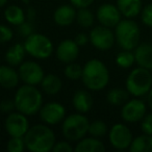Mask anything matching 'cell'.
<instances>
[{
  "mask_svg": "<svg viewBox=\"0 0 152 152\" xmlns=\"http://www.w3.org/2000/svg\"><path fill=\"white\" fill-rule=\"evenodd\" d=\"M26 149L30 152H49L56 142L52 129L47 124H36L30 126L24 135Z\"/></svg>",
  "mask_w": 152,
  "mask_h": 152,
  "instance_id": "6da1fadb",
  "label": "cell"
},
{
  "mask_svg": "<svg viewBox=\"0 0 152 152\" xmlns=\"http://www.w3.org/2000/svg\"><path fill=\"white\" fill-rule=\"evenodd\" d=\"M81 80L88 90L101 91L110 83V71L103 61L92 58L83 66Z\"/></svg>",
  "mask_w": 152,
  "mask_h": 152,
  "instance_id": "7a4b0ae2",
  "label": "cell"
},
{
  "mask_svg": "<svg viewBox=\"0 0 152 152\" xmlns=\"http://www.w3.org/2000/svg\"><path fill=\"white\" fill-rule=\"evenodd\" d=\"M14 101L16 110L26 116H32L40 112L43 105V95L36 86L24 83L16 91Z\"/></svg>",
  "mask_w": 152,
  "mask_h": 152,
  "instance_id": "3957f363",
  "label": "cell"
},
{
  "mask_svg": "<svg viewBox=\"0 0 152 152\" xmlns=\"http://www.w3.org/2000/svg\"><path fill=\"white\" fill-rule=\"evenodd\" d=\"M116 42L124 50H133L140 44L141 29L135 21L123 19L115 27Z\"/></svg>",
  "mask_w": 152,
  "mask_h": 152,
  "instance_id": "277c9868",
  "label": "cell"
},
{
  "mask_svg": "<svg viewBox=\"0 0 152 152\" xmlns=\"http://www.w3.org/2000/svg\"><path fill=\"white\" fill-rule=\"evenodd\" d=\"M90 121L85 114L75 113L66 117L61 124V133L69 142H78L89 133Z\"/></svg>",
  "mask_w": 152,
  "mask_h": 152,
  "instance_id": "5b68a950",
  "label": "cell"
},
{
  "mask_svg": "<svg viewBox=\"0 0 152 152\" xmlns=\"http://www.w3.org/2000/svg\"><path fill=\"white\" fill-rule=\"evenodd\" d=\"M126 90L133 97L147 95L152 88L151 71L143 67H137L128 74L126 78Z\"/></svg>",
  "mask_w": 152,
  "mask_h": 152,
  "instance_id": "8992f818",
  "label": "cell"
},
{
  "mask_svg": "<svg viewBox=\"0 0 152 152\" xmlns=\"http://www.w3.org/2000/svg\"><path fill=\"white\" fill-rule=\"evenodd\" d=\"M26 53L37 59H45L53 53V44L47 36L34 32L23 43Z\"/></svg>",
  "mask_w": 152,
  "mask_h": 152,
  "instance_id": "52a82bcc",
  "label": "cell"
},
{
  "mask_svg": "<svg viewBox=\"0 0 152 152\" xmlns=\"http://www.w3.org/2000/svg\"><path fill=\"white\" fill-rule=\"evenodd\" d=\"M89 37L91 44L96 49L102 51L110 50L116 42L115 32H113L110 27H106L101 24L92 28Z\"/></svg>",
  "mask_w": 152,
  "mask_h": 152,
  "instance_id": "ba28073f",
  "label": "cell"
},
{
  "mask_svg": "<svg viewBox=\"0 0 152 152\" xmlns=\"http://www.w3.org/2000/svg\"><path fill=\"white\" fill-rule=\"evenodd\" d=\"M133 137L131 130L128 128V126L122 123H117L113 125L108 131L110 144L117 150L129 149Z\"/></svg>",
  "mask_w": 152,
  "mask_h": 152,
  "instance_id": "9c48e42d",
  "label": "cell"
},
{
  "mask_svg": "<svg viewBox=\"0 0 152 152\" xmlns=\"http://www.w3.org/2000/svg\"><path fill=\"white\" fill-rule=\"evenodd\" d=\"M20 80L25 85L38 86L41 85L45 73L42 66L34 61H24L19 66Z\"/></svg>",
  "mask_w": 152,
  "mask_h": 152,
  "instance_id": "30bf717a",
  "label": "cell"
},
{
  "mask_svg": "<svg viewBox=\"0 0 152 152\" xmlns=\"http://www.w3.org/2000/svg\"><path fill=\"white\" fill-rule=\"evenodd\" d=\"M29 127L27 116L18 110L9 114L5 118L4 129L10 137H24Z\"/></svg>",
  "mask_w": 152,
  "mask_h": 152,
  "instance_id": "8fae6325",
  "label": "cell"
},
{
  "mask_svg": "<svg viewBox=\"0 0 152 152\" xmlns=\"http://www.w3.org/2000/svg\"><path fill=\"white\" fill-rule=\"evenodd\" d=\"M66 107L61 103L56 101H51L43 104L41 107L40 118L47 125H56L63 122L66 118Z\"/></svg>",
  "mask_w": 152,
  "mask_h": 152,
  "instance_id": "7c38bea8",
  "label": "cell"
},
{
  "mask_svg": "<svg viewBox=\"0 0 152 152\" xmlns=\"http://www.w3.org/2000/svg\"><path fill=\"white\" fill-rule=\"evenodd\" d=\"M147 112V106L145 102L142 100L134 98V99L128 100L122 105L121 110V117L125 122L128 123H137L142 121L145 117Z\"/></svg>",
  "mask_w": 152,
  "mask_h": 152,
  "instance_id": "4fadbf2b",
  "label": "cell"
},
{
  "mask_svg": "<svg viewBox=\"0 0 152 152\" xmlns=\"http://www.w3.org/2000/svg\"><path fill=\"white\" fill-rule=\"evenodd\" d=\"M122 14L120 13L117 5L112 3H103L97 9L96 12V19L101 25L106 27H116L117 24L121 21Z\"/></svg>",
  "mask_w": 152,
  "mask_h": 152,
  "instance_id": "5bb4252c",
  "label": "cell"
},
{
  "mask_svg": "<svg viewBox=\"0 0 152 152\" xmlns=\"http://www.w3.org/2000/svg\"><path fill=\"white\" fill-rule=\"evenodd\" d=\"M56 58L63 64H70L76 61L79 55V46L75 40H67L61 41L55 50Z\"/></svg>",
  "mask_w": 152,
  "mask_h": 152,
  "instance_id": "9a60e30c",
  "label": "cell"
},
{
  "mask_svg": "<svg viewBox=\"0 0 152 152\" xmlns=\"http://www.w3.org/2000/svg\"><path fill=\"white\" fill-rule=\"evenodd\" d=\"M72 104L77 113L87 114L93 107V96L87 90H78L74 93L73 98H72Z\"/></svg>",
  "mask_w": 152,
  "mask_h": 152,
  "instance_id": "2e32d148",
  "label": "cell"
},
{
  "mask_svg": "<svg viewBox=\"0 0 152 152\" xmlns=\"http://www.w3.org/2000/svg\"><path fill=\"white\" fill-rule=\"evenodd\" d=\"M76 9L72 4L58 7L53 13V21L59 26H69L76 21Z\"/></svg>",
  "mask_w": 152,
  "mask_h": 152,
  "instance_id": "e0dca14e",
  "label": "cell"
},
{
  "mask_svg": "<svg viewBox=\"0 0 152 152\" xmlns=\"http://www.w3.org/2000/svg\"><path fill=\"white\" fill-rule=\"evenodd\" d=\"M20 81L19 72L11 65L0 66V86L4 89L11 90L18 87Z\"/></svg>",
  "mask_w": 152,
  "mask_h": 152,
  "instance_id": "ac0fdd59",
  "label": "cell"
},
{
  "mask_svg": "<svg viewBox=\"0 0 152 152\" xmlns=\"http://www.w3.org/2000/svg\"><path fill=\"white\" fill-rule=\"evenodd\" d=\"M135 63L139 67H143L152 71V44L144 42L134 48Z\"/></svg>",
  "mask_w": 152,
  "mask_h": 152,
  "instance_id": "d6986e66",
  "label": "cell"
},
{
  "mask_svg": "<svg viewBox=\"0 0 152 152\" xmlns=\"http://www.w3.org/2000/svg\"><path fill=\"white\" fill-rule=\"evenodd\" d=\"M116 5L122 16L128 19H132L140 15L143 9L142 0H117Z\"/></svg>",
  "mask_w": 152,
  "mask_h": 152,
  "instance_id": "ffe728a7",
  "label": "cell"
},
{
  "mask_svg": "<svg viewBox=\"0 0 152 152\" xmlns=\"http://www.w3.org/2000/svg\"><path fill=\"white\" fill-rule=\"evenodd\" d=\"M26 55V50L24 44L17 43L10 47L4 54V58L7 61V65H11L13 67L20 66L24 61Z\"/></svg>",
  "mask_w": 152,
  "mask_h": 152,
  "instance_id": "44dd1931",
  "label": "cell"
},
{
  "mask_svg": "<svg viewBox=\"0 0 152 152\" xmlns=\"http://www.w3.org/2000/svg\"><path fill=\"white\" fill-rule=\"evenodd\" d=\"M74 150L77 152H102L105 150V146L98 137H85L77 142Z\"/></svg>",
  "mask_w": 152,
  "mask_h": 152,
  "instance_id": "7402d4cb",
  "label": "cell"
},
{
  "mask_svg": "<svg viewBox=\"0 0 152 152\" xmlns=\"http://www.w3.org/2000/svg\"><path fill=\"white\" fill-rule=\"evenodd\" d=\"M41 88L43 92L47 95L54 96L59 93L63 88V81L56 74L49 73L44 75L42 81H41Z\"/></svg>",
  "mask_w": 152,
  "mask_h": 152,
  "instance_id": "603a6c76",
  "label": "cell"
},
{
  "mask_svg": "<svg viewBox=\"0 0 152 152\" xmlns=\"http://www.w3.org/2000/svg\"><path fill=\"white\" fill-rule=\"evenodd\" d=\"M4 19L11 25L19 26L26 20V14L24 13L22 7L12 4L4 10Z\"/></svg>",
  "mask_w": 152,
  "mask_h": 152,
  "instance_id": "cb8c5ba5",
  "label": "cell"
},
{
  "mask_svg": "<svg viewBox=\"0 0 152 152\" xmlns=\"http://www.w3.org/2000/svg\"><path fill=\"white\" fill-rule=\"evenodd\" d=\"M129 150L131 152H152V135L144 133L134 137Z\"/></svg>",
  "mask_w": 152,
  "mask_h": 152,
  "instance_id": "d4e9b609",
  "label": "cell"
},
{
  "mask_svg": "<svg viewBox=\"0 0 152 152\" xmlns=\"http://www.w3.org/2000/svg\"><path fill=\"white\" fill-rule=\"evenodd\" d=\"M129 95L127 90L119 89V88H115L108 91L107 95H106V100L110 104L115 106H121L129 100Z\"/></svg>",
  "mask_w": 152,
  "mask_h": 152,
  "instance_id": "484cf974",
  "label": "cell"
},
{
  "mask_svg": "<svg viewBox=\"0 0 152 152\" xmlns=\"http://www.w3.org/2000/svg\"><path fill=\"white\" fill-rule=\"evenodd\" d=\"M95 16L89 10V7L85 9H78L76 13V22L83 28H89L94 24Z\"/></svg>",
  "mask_w": 152,
  "mask_h": 152,
  "instance_id": "4316f807",
  "label": "cell"
},
{
  "mask_svg": "<svg viewBox=\"0 0 152 152\" xmlns=\"http://www.w3.org/2000/svg\"><path fill=\"white\" fill-rule=\"evenodd\" d=\"M134 63V52H131V50H124L123 49L116 56V64L120 68H123V69H128V68L132 67V65Z\"/></svg>",
  "mask_w": 152,
  "mask_h": 152,
  "instance_id": "83f0119b",
  "label": "cell"
},
{
  "mask_svg": "<svg viewBox=\"0 0 152 152\" xmlns=\"http://www.w3.org/2000/svg\"><path fill=\"white\" fill-rule=\"evenodd\" d=\"M108 132V127L105 122L102 120H95L90 123L89 126V134L94 137H103Z\"/></svg>",
  "mask_w": 152,
  "mask_h": 152,
  "instance_id": "f1b7e54d",
  "label": "cell"
},
{
  "mask_svg": "<svg viewBox=\"0 0 152 152\" xmlns=\"http://www.w3.org/2000/svg\"><path fill=\"white\" fill-rule=\"evenodd\" d=\"M83 67H81L79 64L73 61V63L67 64L64 70V74L70 80H78L81 79V76H83Z\"/></svg>",
  "mask_w": 152,
  "mask_h": 152,
  "instance_id": "f546056e",
  "label": "cell"
},
{
  "mask_svg": "<svg viewBox=\"0 0 152 152\" xmlns=\"http://www.w3.org/2000/svg\"><path fill=\"white\" fill-rule=\"evenodd\" d=\"M7 149L10 152H22L26 149L23 137H11L7 145Z\"/></svg>",
  "mask_w": 152,
  "mask_h": 152,
  "instance_id": "4dcf8cb0",
  "label": "cell"
},
{
  "mask_svg": "<svg viewBox=\"0 0 152 152\" xmlns=\"http://www.w3.org/2000/svg\"><path fill=\"white\" fill-rule=\"evenodd\" d=\"M34 23H32V21H29V20H27V21H24L23 23H21L19 26H18V34H20V36L22 37V38H27V37H29L31 34H34Z\"/></svg>",
  "mask_w": 152,
  "mask_h": 152,
  "instance_id": "1f68e13d",
  "label": "cell"
},
{
  "mask_svg": "<svg viewBox=\"0 0 152 152\" xmlns=\"http://www.w3.org/2000/svg\"><path fill=\"white\" fill-rule=\"evenodd\" d=\"M141 20L144 25L148 26V27H152V3H149L142 9Z\"/></svg>",
  "mask_w": 152,
  "mask_h": 152,
  "instance_id": "d6a6232c",
  "label": "cell"
},
{
  "mask_svg": "<svg viewBox=\"0 0 152 152\" xmlns=\"http://www.w3.org/2000/svg\"><path fill=\"white\" fill-rule=\"evenodd\" d=\"M14 32L11 27L4 24H0V44L9 43L13 39Z\"/></svg>",
  "mask_w": 152,
  "mask_h": 152,
  "instance_id": "836d02e7",
  "label": "cell"
},
{
  "mask_svg": "<svg viewBox=\"0 0 152 152\" xmlns=\"http://www.w3.org/2000/svg\"><path fill=\"white\" fill-rule=\"evenodd\" d=\"M16 105L14 99H3L0 101V112L3 114H11L15 112Z\"/></svg>",
  "mask_w": 152,
  "mask_h": 152,
  "instance_id": "e575fe53",
  "label": "cell"
},
{
  "mask_svg": "<svg viewBox=\"0 0 152 152\" xmlns=\"http://www.w3.org/2000/svg\"><path fill=\"white\" fill-rule=\"evenodd\" d=\"M141 129L146 134L152 135V113L145 115L141 121Z\"/></svg>",
  "mask_w": 152,
  "mask_h": 152,
  "instance_id": "d590c367",
  "label": "cell"
},
{
  "mask_svg": "<svg viewBox=\"0 0 152 152\" xmlns=\"http://www.w3.org/2000/svg\"><path fill=\"white\" fill-rule=\"evenodd\" d=\"M74 148L68 141H59L55 142L54 146L52 148L53 152H71L73 151Z\"/></svg>",
  "mask_w": 152,
  "mask_h": 152,
  "instance_id": "8d00e7d4",
  "label": "cell"
},
{
  "mask_svg": "<svg viewBox=\"0 0 152 152\" xmlns=\"http://www.w3.org/2000/svg\"><path fill=\"white\" fill-rule=\"evenodd\" d=\"M95 0H70L71 4L75 9H85V7H91Z\"/></svg>",
  "mask_w": 152,
  "mask_h": 152,
  "instance_id": "74e56055",
  "label": "cell"
},
{
  "mask_svg": "<svg viewBox=\"0 0 152 152\" xmlns=\"http://www.w3.org/2000/svg\"><path fill=\"white\" fill-rule=\"evenodd\" d=\"M90 41V37L88 36L87 34L85 32H79L77 36L75 37V42L77 43L79 47H83V46H86V45L89 43Z\"/></svg>",
  "mask_w": 152,
  "mask_h": 152,
  "instance_id": "f35d334b",
  "label": "cell"
},
{
  "mask_svg": "<svg viewBox=\"0 0 152 152\" xmlns=\"http://www.w3.org/2000/svg\"><path fill=\"white\" fill-rule=\"evenodd\" d=\"M26 19L29 20V21H34L36 19V11L32 7H29L27 10V14H26Z\"/></svg>",
  "mask_w": 152,
  "mask_h": 152,
  "instance_id": "ab89813d",
  "label": "cell"
},
{
  "mask_svg": "<svg viewBox=\"0 0 152 152\" xmlns=\"http://www.w3.org/2000/svg\"><path fill=\"white\" fill-rule=\"evenodd\" d=\"M147 102H148V105H149V107L152 110V88H151V90L149 91V93L147 94Z\"/></svg>",
  "mask_w": 152,
  "mask_h": 152,
  "instance_id": "60d3db41",
  "label": "cell"
},
{
  "mask_svg": "<svg viewBox=\"0 0 152 152\" xmlns=\"http://www.w3.org/2000/svg\"><path fill=\"white\" fill-rule=\"evenodd\" d=\"M7 1H9V0H0V9L4 7V5L7 3Z\"/></svg>",
  "mask_w": 152,
  "mask_h": 152,
  "instance_id": "b9f144b4",
  "label": "cell"
},
{
  "mask_svg": "<svg viewBox=\"0 0 152 152\" xmlns=\"http://www.w3.org/2000/svg\"><path fill=\"white\" fill-rule=\"evenodd\" d=\"M23 2L24 3H28V2H29V0H23Z\"/></svg>",
  "mask_w": 152,
  "mask_h": 152,
  "instance_id": "7bdbcfd3",
  "label": "cell"
},
{
  "mask_svg": "<svg viewBox=\"0 0 152 152\" xmlns=\"http://www.w3.org/2000/svg\"></svg>",
  "mask_w": 152,
  "mask_h": 152,
  "instance_id": "ee69618b",
  "label": "cell"
}]
</instances>
